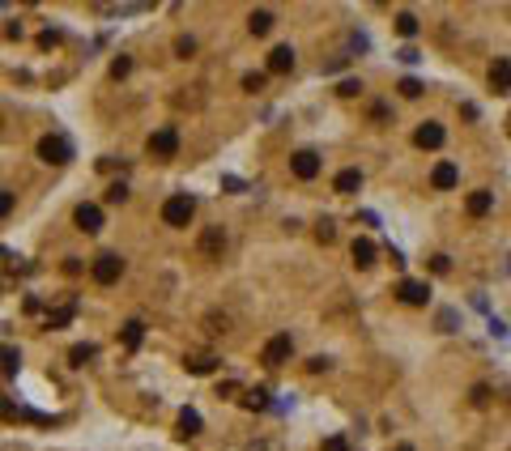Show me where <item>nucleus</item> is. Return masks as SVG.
Here are the masks:
<instances>
[{
	"mask_svg": "<svg viewBox=\"0 0 511 451\" xmlns=\"http://www.w3.org/2000/svg\"><path fill=\"white\" fill-rule=\"evenodd\" d=\"M69 362H73V366L94 362V345H73V349H69Z\"/></svg>",
	"mask_w": 511,
	"mask_h": 451,
	"instance_id": "obj_24",
	"label": "nucleus"
},
{
	"mask_svg": "<svg viewBox=\"0 0 511 451\" xmlns=\"http://www.w3.org/2000/svg\"><path fill=\"white\" fill-rule=\"evenodd\" d=\"M328 366H332L328 358H312V362H307V370H328Z\"/></svg>",
	"mask_w": 511,
	"mask_h": 451,
	"instance_id": "obj_38",
	"label": "nucleus"
},
{
	"mask_svg": "<svg viewBox=\"0 0 511 451\" xmlns=\"http://www.w3.org/2000/svg\"><path fill=\"white\" fill-rule=\"evenodd\" d=\"M396 30H400V39H414V34H418V18H414V13H400V18H396Z\"/></svg>",
	"mask_w": 511,
	"mask_h": 451,
	"instance_id": "obj_23",
	"label": "nucleus"
},
{
	"mask_svg": "<svg viewBox=\"0 0 511 451\" xmlns=\"http://www.w3.org/2000/svg\"><path fill=\"white\" fill-rule=\"evenodd\" d=\"M243 405H247V409H269V391H265V387H251L247 396H243Z\"/></svg>",
	"mask_w": 511,
	"mask_h": 451,
	"instance_id": "obj_22",
	"label": "nucleus"
},
{
	"mask_svg": "<svg viewBox=\"0 0 511 451\" xmlns=\"http://www.w3.org/2000/svg\"><path fill=\"white\" fill-rule=\"evenodd\" d=\"M192 51H196V39H192V34H179V39H175V55H183V60H188Z\"/></svg>",
	"mask_w": 511,
	"mask_h": 451,
	"instance_id": "obj_28",
	"label": "nucleus"
},
{
	"mask_svg": "<svg viewBox=\"0 0 511 451\" xmlns=\"http://www.w3.org/2000/svg\"><path fill=\"white\" fill-rule=\"evenodd\" d=\"M265 77H269V73H247V77H243V90H247V94H260V90H265Z\"/></svg>",
	"mask_w": 511,
	"mask_h": 451,
	"instance_id": "obj_26",
	"label": "nucleus"
},
{
	"mask_svg": "<svg viewBox=\"0 0 511 451\" xmlns=\"http://www.w3.org/2000/svg\"><path fill=\"white\" fill-rule=\"evenodd\" d=\"M358 90H363V81H341V90H337V94H341V98H354Z\"/></svg>",
	"mask_w": 511,
	"mask_h": 451,
	"instance_id": "obj_34",
	"label": "nucleus"
},
{
	"mask_svg": "<svg viewBox=\"0 0 511 451\" xmlns=\"http://www.w3.org/2000/svg\"><path fill=\"white\" fill-rule=\"evenodd\" d=\"M124 200H128V188L124 183H111L107 188V204H124Z\"/></svg>",
	"mask_w": 511,
	"mask_h": 451,
	"instance_id": "obj_31",
	"label": "nucleus"
},
{
	"mask_svg": "<svg viewBox=\"0 0 511 451\" xmlns=\"http://www.w3.org/2000/svg\"><path fill=\"white\" fill-rule=\"evenodd\" d=\"M324 451H349V443H345L341 434H328V438H324Z\"/></svg>",
	"mask_w": 511,
	"mask_h": 451,
	"instance_id": "obj_33",
	"label": "nucleus"
},
{
	"mask_svg": "<svg viewBox=\"0 0 511 451\" xmlns=\"http://www.w3.org/2000/svg\"><path fill=\"white\" fill-rule=\"evenodd\" d=\"M443 141H447V132H443V124H435V120H426V124L414 132V145H418V149H439Z\"/></svg>",
	"mask_w": 511,
	"mask_h": 451,
	"instance_id": "obj_9",
	"label": "nucleus"
},
{
	"mask_svg": "<svg viewBox=\"0 0 511 451\" xmlns=\"http://www.w3.org/2000/svg\"><path fill=\"white\" fill-rule=\"evenodd\" d=\"M290 69H294V51H290V47H273V51H269V73L281 77V73H290Z\"/></svg>",
	"mask_w": 511,
	"mask_h": 451,
	"instance_id": "obj_16",
	"label": "nucleus"
},
{
	"mask_svg": "<svg viewBox=\"0 0 511 451\" xmlns=\"http://www.w3.org/2000/svg\"><path fill=\"white\" fill-rule=\"evenodd\" d=\"M290 171H294L298 179H316V175H320V153H316V149H298V153L290 158Z\"/></svg>",
	"mask_w": 511,
	"mask_h": 451,
	"instance_id": "obj_7",
	"label": "nucleus"
},
{
	"mask_svg": "<svg viewBox=\"0 0 511 451\" xmlns=\"http://www.w3.org/2000/svg\"><path fill=\"white\" fill-rule=\"evenodd\" d=\"M132 73V60H128V55H115V60H111V77L120 81V77H128Z\"/></svg>",
	"mask_w": 511,
	"mask_h": 451,
	"instance_id": "obj_27",
	"label": "nucleus"
},
{
	"mask_svg": "<svg viewBox=\"0 0 511 451\" xmlns=\"http://www.w3.org/2000/svg\"><path fill=\"white\" fill-rule=\"evenodd\" d=\"M90 272H94V281H98V286H115V281H120V272H124V260H120L115 251H102V256H94Z\"/></svg>",
	"mask_w": 511,
	"mask_h": 451,
	"instance_id": "obj_3",
	"label": "nucleus"
},
{
	"mask_svg": "<svg viewBox=\"0 0 511 451\" xmlns=\"http://www.w3.org/2000/svg\"><path fill=\"white\" fill-rule=\"evenodd\" d=\"M0 213H5V217L13 213V192H0Z\"/></svg>",
	"mask_w": 511,
	"mask_h": 451,
	"instance_id": "obj_36",
	"label": "nucleus"
},
{
	"mask_svg": "<svg viewBox=\"0 0 511 451\" xmlns=\"http://www.w3.org/2000/svg\"><path fill=\"white\" fill-rule=\"evenodd\" d=\"M316 239H320V243H332V239H337V226H332L328 217H324V221L316 226Z\"/></svg>",
	"mask_w": 511,
	"mask_h": 451,
	"instance_id": "obj_30",
	"label": "nucleus"
},
{
	"mask_svg": "<svg viewBox=\"0 0 511 451\" xmlns=\"http://www.w3.org/2000/svg\"><path fill=\"white\" fill-rule=\"evenodd\" d=\"M465 209H469V217H486V213L494 209V196H490V192H469Z\"/></svg>",
	"mask_w": 511,
	"mask_h": 451,
	"instance_id": "obj_18",
	"label": "nucleus"
},
{
	"mask_svg": "<svg viewBox=\"0 0 511 451\" xmlns=\"http://www.w3.org/2000/svg\"><path fill=\"white\" fill-rule=\"evenodd\" d=\"M290 354H294V341H290V332H277L273 341L265 345L260 362H265V366H281V362H290Z\"/></svg>",
	"mask_w": 511,
	"mask_h": 451,
	"instance_id": "obj_4",
	"label": "nucleus"
},
{
	"mask_svg": "<svg viewBox=\"0 0 511 451\" xmlns=\"http://www.w3.org/2000/svg\"><path fill=\"white\" fill-rule=\"evenodd\" d=\"M430 268H435V272H439V277H443V272H447V268H451V260H447V256H435V260H430Z\"/></svg>",
	"mask_w": 511,
	"mask_h": 451,
	"instance_id": "obj_35",
	"label": "nucleus"
},
{
	"mask_svg": "<svg viewBox=\"0 0 511 451\" xmlns=\"http://www.w3.org/2000/svg\"><path fill=\"white\" fill-rule=\"evenodd\" d=\"M149 153H153V158H175V153H179V132H175V128L149 132Z\"/></svg>",
	"mask_w": 511,
	"mask_h": 451,
	"instance_id": "obj_5",
	"label": "nucleus"
},
{
	"mask_svg": "<svg viewBox=\"0 0 511 451\" xmlns=\"http://www.w3.org/2000/svg\"><path fill=\"white\" fill-rule=\"evenodd\" d=\"M18 366H22V354L9 345V349H5V379H13V375H18Z\"/></svg>",
	"mask_w": 511,
	"mask_h": 451,
	"instance_id": "obj_25",
	"label": "nucleus"
},
{
	"mask_svg": "<svg viewBox=\"0 0 511 451\" xmlns=\"http://www.w3.org/2000/svg\"><path fill=\"white\" fill-rule=\"evenodd\" d=\"M486 401H490V391H486V387L477 383V387H473V405H486Z\"/></svg>",
	"mask_w": 511,
	"mask_h": 451,
	"instance_id": "obj_37",
	"label": "nucleus"
},
{
	"mask_svg": "<svg viewBox=\"0 0 511 451\" xmlns=\"http://www.w3.org/2000/svg\"><path fill=\"white\" fill-rule=\"evenodd\" d=\"M490 90L494 94H507L511 90V55H498V60L490 64Z\"/></svg>",
	"mask_w": 511,
	"mask_h": 451,
	"instance_id": "obj_10",
	"label": "nucleus"
},
{
	"mask_svg": "<svg viewBox=\"0 0 511 451\" xmlns=\"http://www.w3.org/2000/svg\"><path fill=\"white\" fill-rule=\"evenodd\" d=\"M73 221H77V230H85V235H98V230H102V209L85 200V204H77Z\"/></svg>",
	"mask_w": 511,
	"mask_h": 451,
	"instance_id": "obj_8",
	"label": "nucleus"
},
{
	"mask_svg": "<svg viewBox=\"0 0 511 451\" xmlns=\"http://www.w3.org/2000/svg\"><path fill=\"white\" fill-rule=\"evenodd\" d=\"M56 43H60V30H43V34H38V47H43V51H51Z\"/></svg>",
	"mask_w": 511,
	"mask_h": 451,
	"instance_id": "obj_32",
	"label": "nucleus"
},
{
	"mask_svg": "<svg viewBox=\"0 0 511 451\" xmlns=\"http://www.w3.org/2000/svg\"><path fill=\"white\" fill-rule=\"evenodd\" d=\"M396 90H400L405 98H418V94H422V81H418V77H405V81H400Z\"/></svg>",
	"mask_w": 511,
	"mask_h": 451,
	"instance_id": "obj_29",
	"label": "nucleus"
},
{
	"mask_svg": "<svg viewBox=\"0 0 511 451\" xmlns=\"http://www.w3.org/2000/svg\"><path fill=\"white\" fill-rule=\"evenodd\" d=\"M73 311H77V307H73V303H64V307H60V311H47V328H64V324H69V319H73Z\"/></svg>",
	"mask_w": 511,
	"mask_h": 451,
	"instance_id": "obj_21",
	"label": "nucleus"
},
{
	"mask_svg": "<svg viewBox=\"0 0 511 451\" xmlns=\"http://www.w3.org/2000/svg\"><path fill=\"white\" fill-rule=\"evenodd\" d=\"M392 451H414V447H409V443H400V447H392Z\"/></svg>",
	"mask_w": 511,
	"mask_h": 451,
	"instance_id": "obj_39",
	"label": "nucleus"
},
{
	"mask_svg": "<svg viewBox=\"0 0 511 451\" xmlns=\"http://www.w3.org/2000/svg\"><path fill=\"white\" fill-rule=\"evenodd\" d=\"M396 298H400L405 307H426L430 290H426V281H414V277H405L400 286H396Z\"/></svg>",
	"mask_w": 511,
	"mask_h": 451,
	"instance_id": "obj_6",
	"label": "nucleus"
},
{
	"mask_svg": "<svg viewBox=\"0 0 511 451\" xmlns=\"http://www.w3.org/2000/svg\"><path fill=\"white\" fill-rule=\"evenodd\" d=\"M456 179H460V171H456V162H439L435 171H430V183H435L439 192H451V188H456Z\"/></svg>",
	"mask_w": 511,
	"mask_h": 451,
	"instance_id": "obj_11",
	"label": "nucleus"
},
{
	"mask_svg": "<svg viewBox=\"0 0 511 451\" xmlns=\"http://www.w3.org/2000/svg\"><path fill=\"white\" fill-rule=\"evenodd\" d=\"M38 158L47 166H64V162H73V145L60 132H47V137H38Z\"/></svg>",
	"mask_w": 511,
	"mask_h": 451,
	"instance_id": "obj_1",
	"label": "nucleus"
},
{
	"mask_svg": "<svg viewBox=\"0 0 511 451\" xmlns=\"http://www.w3.org/2000/svg\"><path fill=\"white\" fill-rule=\"evenodd\" d=\"M349 256H354V264H358V268H371V264H375V243H371V239H354Z\"/></svg>",
	"mask_w": 511,
	"mask_h": 451,
	"instance_id": "obj_15",
	"label": "nucleus"
},
{
	"mask_svg": "<svg viewBox=\"0 0 511 451\" xmlns=\"http://www.w3.org/2000/svg\"><path fill=\"white\" fill-rule=\"evenodd\" d=\"M332 188H337L341 196H354L358 188H363V171H354V166H345V171L332 179Z\"/></svg>",
	"mask_w": 511,
	"mask_h": 451,
	"instance_id": "obj_14",
	"label": "nucleus"
},
{
	"mask_svg": "<svg viewBox=\"0 0 511 451\" xmlns=\"http://www.w3.org/2000/svg\"><path fill=\"white\" fill-rule=\"evenodd\" d=\"M200 251L204 256H222L226 251V230H222V226H209V230L200 235Z\"/></svg>",
	"mask_w": 511,
	"mask_h": 451,
	"instance_id": "obj_12",
	"label": "nucleus"
},
{
	"mask_svg": "<svg viewBox=\"0 0 511 451\" xmlns=\"http://www.w3.org/2000/svg\"><path fill=\"white\" fill-rule=\"evenodd\" d=\"M247 30H251V34H269V30H273V13H269V9H251Z\"/></svg>",
	"mask_w": 511,
	"mask_h": 451,
	"instance_id": "obj_20",
	"label": "nucleus"
},
{
	"mask_svg": "<svg viewBox=\"0 0 511 451\" xmlns=\"http://www.w3.org/2000/svg\"><path fill=\"white\" fill-rule=\"evenodd\" d=\"M200 434V413L196 409H179V438H196Z\"/></svg>",
	"mask_w": 511,
	"mask_h": 451,
	"instance_id": "obj_19",
	"label": "nucleus"
},
{
	"mask_svg": "<svg viewBox=\"0 0 511 451\" xmlns=\"http://www.w3.org/2000/svg\"><path fill=\"white\" fill-rule=\"evenodd\" d=\"M183 370H188V375H214V370H218V358H214V354H188V358H183Z\"/></svg>",
	"mask_w": 511,
	"mask_h": 451,
	"instance_id": "obj_13",
	"label": "nucleus"
},
{
	"mask_svg": "<svg viewBox=\"0 0 511 451\" xmlns=\"http://www.w3.org/2000/svg\"><path fill=\"white\" fill-rule=\"evenodd\" d=\"M120 341H124V349H136V345L145 341V324H141V319H128V324L120 328Z\"/></svg>",
	"mask_w": 511,
	"mask_h": 451,
	"instance_id": "obj_17",
	"label": "nucleus"
},
{
	"mask_svg": "<svg viewBox=\"0 0 511 451\" xmlns=\"http://www.w3.org/2000/svg\"><path fill=\"white\" fill-rule=\"evenodd\" d=\"M192 213H196V200H192L188 192H175V196H167V204H162V221H167V226H188Z\"/></svg>",
	"mask_w": 511,
	"mask_h": 451,
	"instance_id": "obj_2",
	"label": "nucleus"
}]
</instances>
